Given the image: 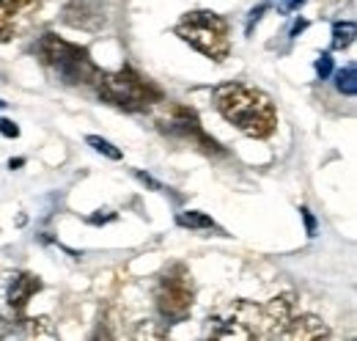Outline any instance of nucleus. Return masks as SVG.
<instances>
[{"mask_svg":"<svg viewBox=\"0 0 357 341\" xmlns=\"http://www.w3.org/2000/svg\"><path fill=\"white\" fill-rule=\"evenodd\" d=\"M316 75H319L321 80H327V78L333 75V58H330V52H321V55L316 58Z\"/></svg>","mask_w":357,"mask_h":341,"instance_id":"obj_18","label":"nucleus"},{"mask_svg":"<svg viewBox=\"0 0 357 341\" xmlns=\"http://www.w3.org/2000/svg\"><path fill=\"white\" fill-rule=\"evenodd\" d=\"M280 339H294V341H316V339H330V328L311 314H294L289 319V325L283 328Z\"/></svg>","mask_w":357,"mask_h":341,"instance_id":"obj_10","label":"nucleus"},{"mask_svg":"<svg viewBox=\"0 0 357 341\" xmlns=\"http://www.w3.org/2000/svg\"><path fill=\"white\" fill-rule=\"evenodd\" d=\"M0 135H6V138H20V127H17L11 119H0Z\"/></svg>","mask_w":357,"mask_h":341,"instance_id":"obj_20","label":"nucleus"},{"mask_svg":"<svg viewBox=\"0 0 357 341\" xmlns=\"http://www.w3.org/2000/svg\"><path fill=\"white\" fill-rule=\"evenodd\" d=\"M42 0H0V42L17 39L39 11Z\"/></svg>","mask_w":357,"mask_h":341,"instance_id":"obj_8","label":"nucleus"},{"mask_svg":"<svg viewBox=\"0 0 357 341\" xmlns=\"http://www.w3.org/2000/svg\"><path fill=\"white\" fill-rule=\"evenodd\" d=\"M305 28H308V20H297V22H294V28H291V39H294V36H300Z\"/></svg>","mask_w":357,"mask_h":341,"instance_id":"obj_24","label":"nucleus"},{"mask_svg":"<svg viewBox=\"0 0 357 341\" xmlns=\"http://www.w3.org/2000/svg\"><path fill=\"white\" fill-rule=\"evenodd\" d=\"M215 105L228 124H234L250 138H269L278 127L275 105L259 88L245 83H225L215 91Z\"/></svg>","mask_w":357,"mask_h":341,"instance_id":"obj_1","label":"nucleus"},{"mask_svg":"<svg viewBox=\"0 0 357 341\" xmlns=\"http://www.w3.org/2000/svg\"><path fill=\"white\" fill-rule=\"evenodd\" d=\"M192 300H195V284H192L190 270L184 264H171L154 286V303H157L160 317L168 325H176L190 317Z\"/></svg>","mask_w":357,"mask_h":341,"instance_id":"obj_5","label":"nucleus"},{"mask_svg":"<svg viewBox=\"0 0 357 341\" xmlns=\"http://www.w3.org/2000/svg\"><path fill=\"white\" fill-rule=\"evenodd\" d=\"M66 22L75 28H83V31H96L105 25V17L96 8H91V3H72L66 8Z\"/></svg>","mask_w":357,"mask_h":341,"instance_id":"obj_12","label":"nucleus"},{"mask_svg":"<svg viewBox=\"0 0 357 341\" xmlns=\"http://www.w3.org/2000/svg\"><path fill=\"white\" fill-rule=\"evenodd\" d=\"M22 325H25V333H28V336H33V339H52V336H55V328H52V322H50L47 317H39V319H25Z\"/></svg>","mask_w":357,"mask_h":341,"instance_id":"obj_16","label":"nucleus"},{"mask_svg":"<svg viewBox=\"0 0 357 341\" xmlns=\"http://www.w3.org/2000/svg\"><path fill=\"white\" fill-rule=\"evenodd\" d=\"M176 36L212 61H223L231 52L228 22L209 8H195L176 22Z\"/></svg>","mask_w":357,"mask_h":341,"instance_id":"obj_3","label":"nucleus"},{"mask_svg":"<svg viewBox=\"0 0 357 341\" xmlns=\"http://www.w3.org/2000/svg\"><path fill=\"white\" fill-rule=\"evenodd\" d=\"M42 292V278L33 273H17L11 275V286H8V305L14 311H25V305L31 303V298Z\"/></svg>","mask_w":357,"mask_h":341,"instance_id":"obj_11","label":"nucleus"},{"mask_svg":"<svg viewBox=\"0 0 357 341\" xmlns=\"http://www.w3.org/2000/svg\"><path fill=\"white\" fill-rule=\"evenodd\" d=\"M36 50H39L45 66L61 80V83L86 85V83H93L96 75H99V69H96V64L91 61L86 47L66 42V39H61V36H55V34H45V36L39 39V44H36Z\"/></svg>","mask_w":357,"mask_h":341,"instance_id":"obj_2","label":"nucleus"},{"mask_svg":"<svg viewBox=\"0 0 357 341\" xmlns=\"http://www.w3.org/2000/svg\"><path fill=\"white\" fill-rule=\"evenodd\" d=\"M107 212V210H105ZM107 220H116V212H107V215H91V223H107Z\"/></svg>","mask_w":357,"mask_h":341,"instance_id":"obj_23","label":"nucleus"},{"mask_svg":"<svg viewBox=\"0 0 357 341\" xmlns=\"http://www.w3.org/2000/svg\"><path fill=\"white\" fill-rule=\"evenodd\" d=\"M308 0H280V6H278V11L280 14H291V11H297V8H303Z\"/></svg>","mask_w":357,"mask_h":341,"instance_id":"obj_21","label":"nucleus"},{"mask_svg":"<svg viewBox=\"0 0 357 341\" xmlns=\"http://www.w3.org/2000/svg\"><path fill=\"white\" fill-rule=\"evenodd\" d=\"M22 163H25V160H22V157H17V160H11V163H8V168H11V170H14V168H20Z\"/></svg>","mask_w":357,"mask_h":341,"instance_id":"obj_25","label":"nucleus"},{"mask_svg":"<svg viewBox=\"0 0 357 341\" xmlns=\"http://www.w3.org/2000/svg\"><path fill=\"white\" fill-rule=\"evenodd\" d=\"M6 105H8V102H3V99H0V110H3V108H6Z\"/></svg>","mask_w":357,"mask_h":341,"instance_id":"obj_26","label":"nucleus"},{"mask_svg":"<svg viewBox=\"0 0 357 341\" xmlns=\"http://www.w3.org/2000/svg\"><path fill=\"white\" fill-rule=\"evenodd\" d=\"M168 336V331H151V322H146L137 333H135V339H165Z\"/></svg>","mask_w":357,"mask_h":341,"instance_id":"obj_19","label":"nucleus"},{"mask_svg":"<svg viewBox=\"0 0 357 341\" xmlns=\"http://www.w3.org/2000/svg\"><path fill=\"white\" fill-rule=\"evenodd\" d=\"M259 325H261V308L248 300H236L223 314L209 317V336L223 341H253L259 339Z\"/></svg>","mask_w":357,"mask_h":341,"instance_id":"obj_6","label":"nucleus"},{"mask_svg":"<svg viewBox=\"0 0 357 341\" xmlns=\"http://www.w3.org/2000/svg\"><path fill=\"white\" fill-rule=\"evenodd\" d=\"M297 311V300L294 295H278L261 308V325H259V339H280L283 328L289 325V319Z\"/></svg>","mask_w":357,"mask_h":341,"instance_id":"obj_9","label":"nucleus"},{"mask_svg":"<svg viewBox=\"0 0 357 341\" xmlns=\"http://www.w3.org/2000/svg\"><path fill=\"white\" fill-rule=\"evenodd\" d=\"M160 127L165 129L171 138L181 140V143L198 146V149H204V152H220V149H218V143H215V140L201 129L198 119H195V113H192L190 108L174 105V108H171V113H168L165 119H160Z\"/></svg>","mask_w":357,"mask_h":341,"instance_id":"obj_7","label":"nucleus"},{"mask_svg":"<svg viewBox=\"0 0 357 341\" xmlns=\"http://www.w3.org/2000/svg\"><path fill=\"white\" fill-rule=\"evenodd\" d=\"M335 88H338L341 94H347V96H355L357 94L355 64H349V66H344V69H338V72H335Z\"/></svg>","mask_w":357,"mask_h":341,"instance_id":"obj_15","label":"nucleus"},{"mask_svg":"<svg viewBox=\"0 0 357 341\" xmlns=\"http://www.w3.org/2000/svg\"><path fill=\"white\" fill-rule=\"evenodd\" d=\"M300 215H303V220H305L308 237H316V217L311 215V210H308V207H303V210H300Z\"/></svg>","mask_w":357,"mask_h":341,"instance_id":"obj_22","label":"nucleus"},{"mask_svg":"<svg viewBox=\"0 0 357 341\" xmlns=\"http://www.w3.org/2000/svg\"><path fill=\"white\" fill-rule=\"evenodd\" d=\"M96 91L105 102L121 108V110H146L157 102H162V94L157 85H151L149 80H143L132 69H119V72H99L96 75Z\"/></svg>","mask_w":357,"mask_h":341,"instance_id":"obj_4","label":"nucleus"},{"mask_svg":"<svg viewBox=\"0 0 357 341\" xmlns=\"http://www.w3.org/2000/svg\"><path fill=\"white\" fill-rule=\"evenodd\" d=\"M178 226H184V228H190V231H215L218 226H215V220L209 217V215L204 212H178Z\"/></svg>","mask_w":357,"mask_h":341,"instance_id":"obj_13","label":"nucleus"},{"mask_svg":"<svg viewBox=\"0 0 357 341\" xmlns=\"http://www.w3.org/2000/svg\"><path fill=\"white\" fill-rule=\"evenodd\" d=\"M86 143H89V146L93 149V152L105 154L107 160H121V149H119V146H113L110 140L99 138V135H89V138H86Z\"/></svg>","mask_w":357,"mask_h":341,"instance_id":"obj_17","label":"nucleus"},{"mask_svg":"<svg viewBox=\"0 0 357 341\" xmlns=\"http://www.w3.org/2000/svg\"><path fill=\"white\" fill-rule=\"evenodd\" d=\"M355 22L347 20V22H335L333 25V50H349L355 42Z\"/></svg>","mask_w":357,"mask_h":341,"instance_id":"obj_14","label":"nucleus"}]
</instances>
